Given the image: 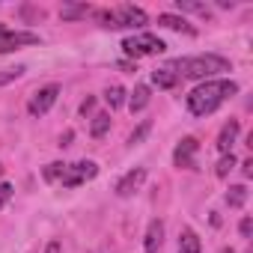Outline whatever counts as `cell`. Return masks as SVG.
<instances>
[{"instance_id": "e0dca14e", "label": "cell", "mask_w": 253, "mask_h": 253, "mask_svg": "<svg viewBox=\"0 0 253 253\" xmlns=\"http://www.w3.org/2000/svg\"><path fill=\"white\" fill-rule=\"evenodd\" d=\"M104 101L110 104V110L122 107V104H125V89H122V86H116V84H113V86H107V92H104Z\"/></svg>"}, {"instance_id": "5b68a950", "label": "cell", "mask_w": 253, "mask_h": 253, "mask_svg": "<svg viewBox=\"0 0 253 253\" xmlns=\"http://www.w3.org/2000/svg\"><path fill=\"white\" fill-rule=\"evenodd\" d=\"M57 95H60V86H57V84H51V86H42L39 92H33V98H30L27 110H30L33 116H45V113L54 107Z\"/></svg>"}, {"instance_id": "9c48e42d", "label": "cell", "mask_w": 253, "mask_h": 253, "mask_svg": "<svg viewBox=\"0 0 253 253\" xmlns=\"http://www.w3.org/2000/svg\"><path fill=\"white\" fill-rule=\"evenodd\" d=\"M238 131H241L238 119H229V122L223 125V128H220V134H217V152L229 155V152H232V143L238 140Z\"/></svg>"}, {"instance_id": "484cf974", "label": "cell", "mask_w": 253, "mask_h": 253, "mask_svg": "<svg viewBox=\"0 0 253 253\" xmlns=\"http://www.w3.org/2000/svg\"><path fill=\"white\" fill-rule=\"evenodd\" d=\"M92 104H95V98H86V101L81 104V113H89V110H92Z\"/></svg>"}, {"instance_id": "3957f363", "label": "cell", "mask_w": 253, "mask_h": 253, "mask_svg": "<svg viewBox=\"0 0 253 253\" xmlns=\"http://www.w3.org/2000/svg\"><path fill=\"white\" fill-rule=\"evenodd\" d=\"M122 51L128 57H146V54H164L167 45L152 33H137V36H128L122 42Z\"/></svg>"}, {"instance_id": "7402d4cb", "label": "cell", "mask_w": 253, "mask_h": 253, "mask_svg": "<svg viewBox=\"0 0 253 253\" xmlns=\"http://www.w3.org/2000/svg\"><path fill=\"white\" fill-rule=\"evenodd\" d=\"M176 6H179L182 12H200V15H206V6H203V3H191V0H176Z\"/></svg>"}, {"instance_id": "7c38bea8", "label": "cell", "mask_w": 253, "mask_h": 253, "mask_svg": "<svg viewBox=\"0 0 253 253\" xmlns=\"http://www.w3.org/2000/svg\"><path fill=\"white\" fill-rule=\"evenodd\" d=\"M152 84L161 86V89H173V86L179 84V78H176L173 69H155V72H152Z\"/></svg>"}, {"instance_id": "4fadbf2b", "label": "cell", "mask_w": 253, "mask_h": 253, "mask_svg": "<svg viewBox=\"0 0 253 253\" xmlns=\"http://www.w3.org/2000/svg\"><path fill=\"white\" fill-rule=\"evenodd\" d=\"M158 24L161 27H170V30H182V33H194V27L185 21V18H179V15H170V12H164V15H158Z\"/></svg>"}, {"instance_id": "d6986e66", "label": "cell", "mask_w": 253, "mask_h": 253, "mask_svg": "<svg viewBox=\"0 0 253 253\" xmlns=\"http://www.w3.org/2000/svg\"><path fill=\"white\" fill-rule=\"evenodd\" d=\"M232 167H235V155L229 152V155H223V158L217 161V167H214V173H217V176L223 179V176H229V173H232Z\"/></svg>"}, {"instance_id": "9a60e30c", "label": "cell", "mask_w": 253, "mask_h": 253, "mask_svg": "<svg viewBox=\"0 0 253 253\" xmlns=\"http://www.w3.org/2000/svg\"><path fill=\"white\" fill-rule=\"evenodd\" d=\"M244 200H247V188H244V185H232V188L226 191V206H229V209H241Z\"/></svg>"}, {"instance_id": "7a4b0ae2", "label": "cell", "mask_w": 253, "mask_h": 253, "mask_svg": "<svg viewBox=\"0 0 253 253\" xmlns=\"http://www.w3.org/2000/svg\"><path fill=\"white\" fill-rule=\"evenodd\" d=\"M167 69H179L176 78H179V75H185V78H211V75L229 72L232 66H229L226 57H217V54H200V57H179V60H176L173 66H167Z\"/></svg>"}, {"instance_id": "30bf717a", "label": "cell", "mask_w": 253, "mask_h": 253, "mask_svg": "<svg viewBox=\"0 0 253 253\" xmlns=\"http://www.w3.org/2000/svg\"><path fill=\"white\" fill-rule=\"evenodd\" d=\"M161 244H164V223H161V220H152V223H149V229H146L143 247H146V253H158V250H161Z\"/></svg>"}, {"instance_id": "2e32d148", "label": "cell", "mask_w": 253, "mask_h": 253, "mask_svg": "<svg viewBox=\"0 0 253 253\" xmlns=\"http://www.w3.org/2000/svg\"><path fill=\"white\" fill-rule=\"evenodd\" d=\"M107 128H110V113H98V116H92V128H89L92 137H104Z\"/></svg>"}, {"instance_id": "603a6c76", "label": "cell", "mask_w": 253, "mask_h": 253, "mask_svg": "<svg viewBox=\"0 0 253 253\" xmlns=\"http://www.w3.org/2000/svg\"><path fill=\"white\" fill-rule=\"evenodd\" d=\"M149 128H152V122H143V125H140V128H137V131L131 134V140H128V143H140V140H143V137L149 134Z\"/></svg>"}, {"instance_id": "ffe728a7", "label": "cell", "mask_w": 253, "mask_h": 253, "mask_svg": "<svg viewBox=\"0 0 253 253\" xmlns=\"http://www.w3.org/2000/svg\"><path fill=\"white\" fill-rule=\"evenodd\" d=\"M86 12H89V6H63L60 9L63 18H86Z\"/></svg>"}, {"instance_id": "83f0119b", "label": "cell", "mask_w": 253, "mask_h": 253, "mask_svg": "<svg viewBox=\"0 0 253 253\" xmlns=\"http://www.w3.org/2000/svg\"><path fill=\"white\" fill-rule=\"evenodd\" d=\"M45 253H60V241H51V244H48V250H45Z\"/></svg>"}, {"instance_id": "277c9868", "label": "cell", "mask_w": 253, "mask_h": 253, "mask_svg": "<svg viewBox=\"0 0 253 253\" xmlns=\"http://www.w3.org/2000/svg\"><path fill=\"white\" fill-rule=\"evenodd\" d=\"M95 173H98V167H95L92 161H78V164L66 167V176H63L60 182H63L66 188H78V185H84V182L95 179Z\"/></svg>"}, {"instance_id": "6da1fadb", "label": "cell", "mask_w": 253, "mask_h": 253, "mask_svg": "<svg viewBox=\"0 0 253 253\" xmlns=\"http://www.w3.org/2000/svg\"><path fill=\"white\" fill-rule=\"evenodd\" d=\"M238 92V84L235 81H206V84H200L197 89H191V95H188V110L194 113V116H209V113H214L229 95H235Z\"/></svg>"}, {"instance_id": "8fae6325", "label": "cell", "mask_w": 253, "mask_h": 253, "mask_svg": "<svg viewBox=\"0 0 253 253\" xmlns=\"http://www.w3.org/2000/svg\"><path fill=\"white\" fill-rule=\"evenodd\" d=\"M203 250V244H200V235L194 232V229H182L179 232V253H200Z\"/></svg>"}, {"instance_id": "f1b7e54d", "label": "cell", "mask_w": 253, "mask_h": 253, "mask_svg": "<svg viewBox=\"0 0 253 253\" xmlns=\"http://www.w3.org/2000/svg\"><path fill=\"white\" fill-rule=\"evenodd\" d=\"M220 253H235V250H232V247H223V250H220Z\"/></svg>"}, {"instance_id": "cb8c5ba5", "label": "cell", "mask_w": 253, "mask_h": 253, "mask_svg": "<svg viewBox=\"0 0 253 253\" xmlns=\"http://www.w3.org/2000/svg\"><path fill=\"white\" fill-rule=\"evenodd\" d=\"M9 197H12V185H0V209L9 203Z\"/></svg>"}, {"instance_id": "4316f807", "label": "cell", "mask_w": 253, "mask_h": 253, "mask_svg": "<svg viewBox=\"0 0 253 253\" xmlns=\"http://www.w3.org/2000/svg\"><path fill=\"white\" fill-rule=\"evenodd\" d=\"M241 167H244V176H247V179H250V176H253V161H244V164H241Z\"/></svg>"}, {"instance_id": "8992f818", "label": "cell", "mask_w": 253, "mask_h": 253, "mask_svg": "<svg viewBox=\"0 0 253 253\" xmlns=\"http://www.w3.org/2000/svg\"><path fill=\"white\" fill-rule=\"evenodd\" d=\"M197 149H200V143H197V137H185L179 146H176V152H173V161H176V167H185V170H197Z\"/></svg>"}, {"instance_id": "f546056e", "label": "cell", "mask_w": 253, "mask_h": 253, "mask_svg": "<svg viewBox=\"0 0 253 253\" xmlns=\"http://www.w3.org/2000/svg\"><path fill=\"white\" fill-rule=\"evenodd\" d=\"M0 173H3V167H0Z\"/></svg>"}, {"instance_id": "ba28073f", "label": "cell", "mask_w": 253, "mask_h": 253, "mask_svg": "<svg viewBox=\"0 0 253 253\" xmlns=\"http://www.w3.org/2000/svg\"><path fill=\"white\" fill-rule=\"evenodd\" d=\"M143 179H146V170H143V167L125 173V176L119 179V185H116V194H119V197H131V194L143 185Z\"/></svg>"}, {"instance_id": "ac0fdd59", "label": "cell", "mask_w": 253, "mask_h": 253, "mask_svg": "<svg viewBox=\"0 0 253 253\" xmlns=\"http://www.w3.org/2000/svg\"><path fill=\"white\" fill-rule=\"evenodd\" d=\"M66 167H69V164H63V161H54V164H48V167L42 170L45 182H60V179L66 176Z\"/></svg>"}, {"instance_id": "5bb4252c", "label": "cell", "mask_w": 253, "mask_h": 253, "mask_svg": "<svg viewBox=\"0 0 253 253\" xmlns=\"http://www.w3.org/2000/svg\"><path fill=\"white\" fill-rule=\"evenodd\" d=\"M149 104V86H134V92H131V98H128V107H131V113H137V110H143Z\"/></svg>"}, {"instance_id": "d4e9b609", "label": "cell", "mask_w": 253, "mask_h": 253, "mask_svg": "<svg viewBox=\"0 0 253 253\" xmlns=\"http://www.w3.org/2000/svg\"><path fill=\"white\" fill-rule=\"evenodd\" d=\"M238 229H241V235H244V238H250V232H253V220H250V217H244Z\"/></svg>"}, {"instance_id": "52a82bcc", "label": "cell", "mask_w": 253, "mask_h": 253, "mask_svg": "<svg viewBox=\"0 0 253 253\" xmlns=\"http://www.w3.org/2000/svg\"><path fill=\"white\" fill-rule=\"evenodd\" d=\"M113 15H116V27H143L146 24V12L131 3H122L119 9H113Z\"/></svg>"}, {"instance_id": "44dd1931", "label": "cell", "mask_w": 253, "mask_h": 253, "mask_svg": "<svg viewBox=\"0 0 253 253\" xmlns=\"http://www.w3.org/2000/svg\"><path fill=\"white\" fill-rule=\"evenodd\" d=\"M21 75H24V66H15V69L0 72V86H3V84H12V81H18Z\"/></svg>"}]
</instances>
